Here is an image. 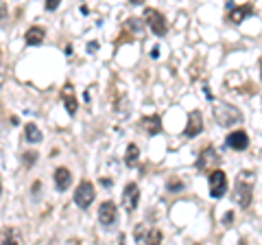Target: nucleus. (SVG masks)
Listing matches in <instances>:
<instances>
[{
  "mask_svg": "<svg viewBox=\"0 0 262 245\" xmlns=\"http://www.w3.org/2000/svg\"><path fill=\"white\" fill-rule=\"evenodd\" d=\"M44 5H46V9H48V11H55V9H57V7H59V5H61V0H46V3H44Z\"/></svg>",
  "mask_w": 262,
  "mask_h": 245,
  "instance_id": "nucleus-21",
  "label": "nucleus"
},
{
  "mask_svg": "<svg viewBox=\"0 0 262 245\" xmlns=\"http://www.w3.org/2000/svg\"><path fill=\"white\" fill-rule=\"evenodd\" d=\"M221 162V156L214 151V147H206L199 153V160H196V169L199 171H212Z\"/></svg>",
  "mask_w": 262,
  "mask_h": 245,
  "instance_id": "nucleus-7",
  "label": "nucleus"
},
{
  "mask_svg": "<svg viewBox=\"0 0 262 245\" xmlns=\"http://www.w3.org/2000/svg\"><path fill=\"white\" fill-rule=\"evenodd\" d=\"M144 22L149 24V29L153 31L158 37H164L166 35V31H168V27H166V18L158 11V9H146L144 11Z\"/></svg>",
  "mask_w": 262,
  "mask_h": 245,
  "instance_id": "nucleus-2",
  "label": "nucleus"
},
{
  "mask_svg": "<svg viewBox=\"0 0 262 245\" xmlns=\"http://www.w3.org/2000/svg\"><path fill=\"white\" fill-rule=\"evenodd\" d=\"M260 79H262V62H260Z\"/></svg>",
  "mask_w": 262,
  "mask_h": 245,
  "instance_id": "nucleus-29",
  "label": "nucleus"
},
{
  "mask_svg": "<svg viewBox=\"0 0 262 245\" xmlns=\"http://www.w3.org/2000/svg\"><path fill=\"white\" fill-rule=\"evenodd\" d=\"M158 55H160V48H158V46H155V48H153V51H151V57H158Z\"/></svg>",
  "mask_w": 262,
  "mask_h": 245,
  "instance_id": "nucleus-27",
  "label": "nucleus"
},
{
  "mask_svg": "<svg viewBox=\"0 0 262 245\" xmlns=\"http://www.w3.org/2000/svg\"><path fill=\"white\" fill-rule=\"evenodd\" d=\"M94 197H96V191H94V186L90 184V182H81L79 186H77V191H75V203L79 208H90V203L94 201Z\"/></svg>",
  "mask_w": 262,
  "mask_h": 245,
  "instance_id": "nucleus-4",
  "label": "nucleus"
},
{
  "mask_svg": "<svg viewBox=\"0 0 262 245\" xmlns=\"http://www.w3.org/2000/svg\"><path fill=\"white\" fill-rule=\"evenodd\" d=\"M214 118H216L219 125L229 127V125H234V122H241L243 120V114H241V110H236L234 105L219 101L214 105Z\"/></svg>",
  "mask_w": 262,
  "mask_h": 245,
  "instance_id": "nucleus-1",
  "label": "nucleus"
},
{
  "mask_svg": "<svg viewBox=\"0 0 262 245\" xmlns=\"http://www.w3.org/2000/svg\"><path fill=\"white\" fill-rule=\"evenodd\" d=\"M168 191H170V193H179V191H184V182H179L177 177L168 179Z\"/></svg>",
  "mask_w": 262,
  "mask_h": 245,
  "instance_id": "nucleus-18",
  "label": "nucleus"
},
{
  "mask_svg": "<svg viewBox=\"0 0 262 245\" xmlns=\"http://www.w3.org/2000/svg\"><path fill=\"white\" fill-rule=\"evenodd\" d=\"M127 29H134V31H136V33H140L142 24H140V22H138V20H129V22H127Z\"/></svg>",
  "mask_w": 262,
  "mask_h": 245,
  "instance_id": "nucleus-22",
  "label": "nucleus"
},
{
  "mask_svg": "<svg viewBox=\"0 0 262 245\" xmlns=\"http://www.w3.org/2000/svg\"><path fill=\"white\" fill-rule=\"evenodd\" d=\"M249 15H253V5H251V3L243 5V7H236V9L229 11V22L241 24L245 18H249Z\"/></svg>",
  "mask_w": 262,
  "mask_h": 245,
  "instance_id": "nucleus-13",
  "label": "nucleus"
},
{
  "mask_svg": "<svg viewBox=\"0 0 262 245\" xmlns=\"http://www.w3.org/2000/svg\"><path fill=\"white\" fill-rule=\"evenodd\" d=\"M227 191V175L221 169H212L210 171V197H223Z\"/></svg>",
  "mask_w": 262,
  "mask_h": 245,
  "instance_id": "nucleus-3",
  "label": "nucleus"
},
{
  "mask_svg": "<svg viewBox=\"0 0 262 245\" xmlns=\"http://www.w3.org/2000/svg\"><path fill=\"white\" fill-rule=\"evenodd\" d=\"M203 132V116L199 110H192L190 116H188V125L184 129V138H194Z\"/></svg>",
  "mask_w": 262,
  "mask_h": 245,
  "instance_id": "nucleus-9",
  "label": "nucleus"
},
{
  "mask_svg": "<svg viewBox=\"0 0 262 245\" xmlns=\"http://www.w3.org/2000/svg\"><path fill=\"white\" fill-rule=\"evenodd\" d=\"M44 29H39V27H31L27 31V35H24V42H27V46H37V44H42L44 42Z\"/></svg>",
  "mask_w": 262,
  "mask_h": 245,
  "instance_id": "nucleus-14",
  "label": "nucleus"
},
{
  "mask_svg": "<svg viewBox=\"0 0 262 245\" xmlns=\"http://www.w3.org/2000/svg\"><path fill=\"white\" fill-rule=\"evenodd\" d=\"M251 197H253V186L247 182H236V193H234V201L241 208H249L251 206Z\"/></svg>",
  "mask_w": 262,
  "mask_h": 245,
  "instance_id": "nucleus-8",
  "label": "nucleus"
},
{
  "mask_svg": "<svg viewBox=\"0 0 262 245\" xmlns=\"http://www.w3.org/2000/svg\"><path fill=\"white\" fill-rule=\"evenodd\" d=\"M70 184H72V173L66 167H59L55 171V186H57V191H68L70 189Z\"/></svg>",
  "mask_w": 262,
  "mask_h": 245,
  "instance_id": "nucleus-12",
  "label": "nucleus"
},
{
  "mask_svg": "<svg viewBox=\"0 0 262 245\" xmlns=\"http://www.w3.org/2000/svg\"><path fill=\"white\" fill-rule=\"evenodd\" d=\"M37 193H39V182L33 184V195H37Z\"/></svg>",
  "mask_w": 262,
  "mask_h": 245,
  "instance_id": "nucleus-26",
  "label": "nucleus"
},
{
  "mask_svg": "<svg viewBox=\"0 0 262 245\" xmlns=\"http://www.w3.org/2000/svg\"><path fill=\"white\" fill-rule=\"evenodd\" d=\"M232 219H234V215H232V212H227V215L223 217V221H225V223L229 226V223H232Z\"/></svg>",
  "mask_w": 262,
  "mask_h": 245,
  "instance_id": "nucleus-24",
  "label": "nucleus"
},
{
  "mask_svg": "<svg viewBox=\"0 0 262 245\" xmlns=\"http://www.w3.org/2000/svg\"><path fill=\"white\" fill-rule=\"evenodd\" d=\"M138 201H140V189L136 182H129L122 191V208L127 212H134L138 208Z\"/></svg>",
  "mask_w": 262,
  "mask_h": 245,
  "instance_id": "nucleus-5",
  "label": "nucleus"
},
{
  "mask_svg": "<svg viewBox=\"0 0 262 245\" xmlns=\"http://www.w3.org/2000/svg\"><path fill=\"white\" fill-rule=\"evenodd\" d=\"M24 138H27L29 142H39L42 140V132H39V127L35 122H29L27 127H24Z\"/></svg>",
  "mask_w": 262,
  "mask_h": 245,
  "instance_id": "nucleus-16",
  "label": "nucleus"
},
{
  "mask_svg": "<svg viewBox=\"0 0 262 245\" xmlns=\"http://www.w3.org/2000/svg\"><path fill=\"white\" fill-rule=\"evenodd\" d=\"M88 51H90V53H96V51H98V42H90V44H88Z\"/></svg>",
  "mask_w": 262,
  "mask_h": 245,
  "instance_id": "nucleus-23",
  "label": "nucleus"
},
{
  "mask_svg": "<svg viewBox=\"0 0 262 245\" xmlns=\"http://www.w3.org/2000/svg\"><path fill=\"white\" fill-rule=\"evenodd\" d=\"M138 158H140V149H138V145H129L127 147V153H125V165L127 167H136L138 165Z\"/></svg>",
  "mask_w": 262,
  "mask_h": 245,
  "instance_id": "nucleus-17",
  "label": "nucleus"
},
{
  "mask_svg": "<svg viewBox=\"0 0 262 245\" xmlns=\"http://www.w3.org/2000/svg\"><path fill=\"white\" fill-rule=\"evenodd\" d=\"M5 79H7V68H5V59H3V53H0V88L5 86Z\"/></svg>",
  "mask_w": 262,
  "mask_h": 245,
  "instance_id": "nucleus-20",
  "label": "nucleus"
},
{
  "mask_svg": "<svg viewBox=\"0 0 262 245\" xmlns=\"http://www.w3.org/2000/svg\"><path fill=\"white\" fill-rule=\"evenodd\" d=\"M35 160H37V153L35 151L24 153V165H27V167H33V165H35Z\"/></svg>",
  "mask_w": 262,
  "mask_h": 245,
  "instance_id": "nucleus-19",
  "label": "nucleus"
},
{
  "mask_svg": "<svg viewBox=\"0 0 262 245\" xmlns=\"http://www.w3.org/2000/svg\"><path fill=\"white\" fill-rule=\"evenodd\" d=\"M225 142L229 149H234V151H245L249 147V136L247 132H232L227 138H225Z\"/></svg>",
  "mask_w": 262,
  "mask_h": 245,
  "instance_id": "nucleus-10",
  "label": "nucleus"
},
{
  "mask_svg": "<svg viewBox=\"0 0 262 245\" xmlns=\"http://www.w3.org/2000/svg\"><path fill=\"white\" fill-rule=\"evenodd\" d=\"M142 127L151 136H155V134L162 132V120H160V116H146V118H142Z\"/></svg>",
  "mask_w": 262,
  "mask_h": 245,
  "instance_id": "nucleus-15",
  "label": "nucleus"
},
{
  "mask_svg": "<svg viewBox=\"0 0 262 245\" xmlns=\"http://www.w3.org/2000/svg\"><path fill=\"white\" fill-rule=\"evenodd\" d=\"M129 3H131V5H142L144 0H129Z\"/></svg>",
  "mask_w": 262,
  "mask_h": 245,
  "instance_id": "nucleus-28",
  "label": "nucleus"
},
{
  "mask_svg": "<svg viewBox=\"0 0 262 245\" xmlns=\"http://www.w3.org/2000/svg\"><path fill=\"white\" fill-rule=\"evenodd\" d=\"M98 221H101V226L110 228L118 221V206L114 201H103L101 208H98Z\"/></svg>",
  "mask_w": 262,
  "mask_h": 245,
  "instance_id": "nucleus-6",
  "label": "nucleus"
},
{
  "mask_svg": "<svg viewBox=\"0 0 262 245\" xmlns=\"http://www.w3.org/2000/svg\"><path fill=\"white\" fill-rule=\"evenodd\" d=\"M5 13H7V7H5V5H0V22L5 20Z\"/></svg>",
  "mask_w": 262,
  "mask_h": 245,
  "instance_id": "nucleus-25",
  "label": "nucleus"
},
{
  "mask_svg": "<svg viewBox=\"0 0 262 245\" xmlns=\"http://www.w3.org/2000/svg\"><path fill=\"white\" fill-rule=\"evenodd\" d=\"M61 103L66 112L70 114V116H75L77 114V99H75V88H72V84H66L63 90H61Z\"/></svg>",
  "mask_w": 262,
  "mask_h": 245,
  "instance_id": "nucleus-11",
  "label": "nucleus"
},
{
  "mask_svg": "<svg viewBox=\"0 0 262 245\" xmlns=\"http://www.w3.org/2000/svg\"><path fill=\"white\" fill-rule=\"evenodd\" d=\"M0 195H3V184H0Z\"/></svg>",
  "mask_w": 262,
  "mask_h": 245,
  "instance_id": "nucleus-30",
  "label": "nucleus"
}]
</instances>
